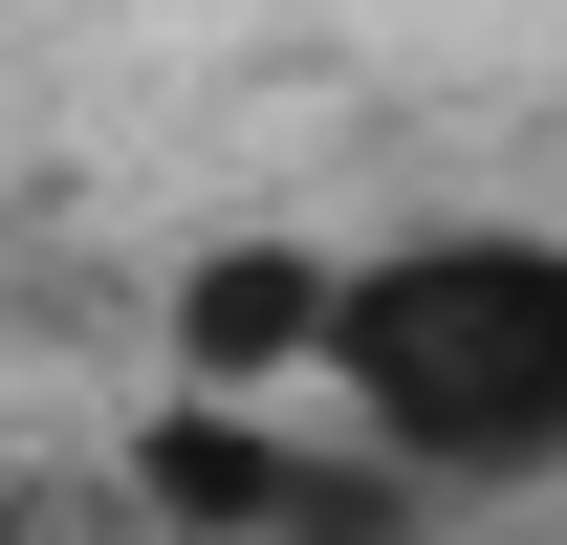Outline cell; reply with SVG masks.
I'll use <instances>...</instances> for the list:
<instances>
[{
  "label": "cell",
  "mask_w": 567,
  "mask_h": 545,
  "mask_svg": "<svg viewBox=\"0 0 567 545\" xmlns=\"http://www.w3.org/2000/svg\"><path fill=\"white\" fill-rule=\"evenodd\" d=\"M153 502H175V524H240V545H371V480L350 459H284L262 414H153Z\"/></svg>",
  "instance_id": "2"
},
{
  "label": "cell",
  "mask_w": 567,
  "mask_h": 545,
  "mask_svg": "<svg viewBox=\"0 0 567 545\" xmlns=\"http://www.w3.org/2000/svg\"><path fill=\"white\" fill-rule=\"evenodd\" d=\"M328 393L415 480H567V240H371L328 284Z\"/></svg>",
  "instance_id": "1"
},
{
  "label": "cell",
  "mask_w": 567,
  "mask_h": 545,
  "mask_svg": "<svg viewBox=\"0 0 567 545\" xmlns=\"http://www.w3.org/2000/svg\"><path fill=\"white\" fill-rule=\"evenodd\" d=\"M0 545H22V502H0Z\"/></svg>",
  "instance_id": "4"
},
{
  "label": "cell",
  "mask_w": 567,
  "mask_h": 545,
  "mask_svg": "<svg viewBox=\"0 0 567 545\" xmlns=\"http://www.w3.org/2000/svg\"><path fill=\"white\" fill-rule=\"evenodd\" d=\"M328 284H350V263H306V240H218V263L175 284V371H197V393H240V371H328Z\"/></svg>",
  "instance_id": "3"
}]
</instances>
